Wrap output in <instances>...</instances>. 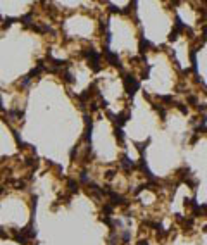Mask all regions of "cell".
I'll return each instance as SVG.
<instances>
[{
    "label": "cell",
    "instance_id": "e0dca14e",
    "mask_svg": "<svg viewBox=\"0 0 207 245\" xmlns=\"http://www.w3.org/2000/svg\"><path fill=\"white\" fill-rule=\"evenodd\" d=\"M14 21H16L14 17H7L5 21H4V24H2V29H7V28L11 26V24H12V22H14Z\"/></svg>",
    "mask_w": 207,
    "mask_h": 245
},
{
    "label": "cell",
    "instance_id": "5bb4252c",
    "mask_svg": "<svg viewBox=\"0 0 207 245\" xmlns=\"http://www.w3.org/2000/svg\"><path fill=\"white\" fill-rule=\"evenodd\" d=\"M150 143V138L147 140V142H140V143H135L136 145V149H138V152H140V154L143 155V150H145V147H147V145Z\"/></svg>",
    "mask_w": 207,
    "mask_h": 245
},
{
    "label": "cell",
    "instance_id": "277c9868",
    "mask_svg": "<svg viewBox=\"0 0 207 245\" xmlns=\"http://www.w3.org/2000/svg\"><path fill=\"white\" fill-rule=\"evenodd\" d=\"M150 47H152V43H150L149 40H145L143 36H140V43H138V52L143 55V53L147 52V50H149Z\"/></svg>",
    "mask_w": 207,
    "mask_h": 245
},
{
    "label": "cell",
    "instance_id": "8fae6325",
    "mask_svg": "<svg viewBox=\"0 0 207 245\" xmlns=\"http://www.w3.org/2000/svg\"><path fill=\"white\" fill-rule=\"evenodd\" d=\"M154 111H157V112H159L160 119L164 121V119H166V109H164V107H162V105H155V104H154Z\"/></svg>",
    "mask_w": 207,
    "mask_h": 245
},
{
    "label": "cell",
    "instance_id": "9c48e42d",
    "mask_svg": "<svg viewBox=\"0 0 207 245\" xmlns=\"http://www.w3.org/2000/svg\"><path fill=\"white\" fill-rule=\"evenodd\" d=\"M114 136H116V140L119 142V143H122V142H124V131H122L121 128H116V129H114Z\"/></svg>",
    "mask_w": 207,
    "mask_h": 245
},
{
    "label": "cell",
    "instance_id": "cb8c5ba5",
    "mask_svg": "<svg viewBox=\"0 0 207 245\" xmlns=\"http://www.w3.org/2000/svg\"><path fill=\"white\" fill-rule=\"evenodd\" d=\"M136 245H149V242H147V240H138Z\"/></svg>",
    "mask_w": 207,
    "mask_h": 245
},
{
    "label": "cell",
    "instance_id": "ffe728a7",
    "mask_svg": "<svg viewBox=\"0 0 207 245\" xmlns=\"http://www.w3.org/2000/svg\"><path fill=\"white\" fill-rule=\"evenodd\" d=\"M197 111H198V112H205L207 111V104H197Z\"/></svg>",
    "mask_w": 207,
    "mask_h": 245
},
{
    "label": "cell",
    "instance_id": "8992f818",
    "mask_svg": "<svg viewBox=\"0 0 207 245\" xmlns=\"http://www.w3.org/2000/svg\"><path fill=\"white\" fill-rule=\"evenodd\" d=\"M19 21L24 24V26H29L31 28V22H33V12H28V14H24V16L19 17Z\"/></svg>",
    "mask_w": 207,
    "mask_h": 245
},
{
    "label": "cell",
    "instance_id": "9a60e30c",
    "mask_svg": "<svg viewBox=\"0 0 207 245\" xmlns=\"http://www.w3.org/2000/svg\"><path fill=\"white\" fill-rule=\"evenodd\" d=\"M29 83H31V78H29V76H22V80L19 81V86H21V88H26L28 85H29Z\"/></svg>",
    "mask_w": 207,
    "mask_h": 245
},
{
    "label": "cell",
    "instance_id": "4fadbf2b",
    "mask_svg": "<svg viewBox=\"0 0 207 245\" xmlns=\"http://www.w3.org/2000/svg\"><path fill=\"white\" fill-rule=\"evenodd\" d=\"M62 80L66 81V83H73V81H74V78H73V74H71L67 69H66V71L62 73Z\"/></svg>",
    "mask_w": 207,
    "mask_h": 245
},
{
    "label": "cell",
    "instance_id": "7a4b0ae2",
    "mask_svg": "<svg viewBox=\"0 0 207 245\" xmlns=\"http://www.w3.org/2000/svg\"><path fill=\"white\" fill-rule=\"evenodd\" d=\"M104 55H105L107 62H109L111 66H114V67H117V69H121V67H122L119 55H117L116 52H112V50H109V47H105V48H104Z\"/></svg>",
    "mask_w": 207,
    "mask_h": 245
},
{
    "label": "cell",
    "instance_id": "44dd1931",
    "mask_svg": "<svg viewBox=\"0 0 207 245\" xmlns=\"http://www.w3.org/2000/svg\"><path fill=\"white\" fill-rule=\"evenodd\" d=\"M159 100H162V102H173V95H162V97H159Z\"/></svg>",
    "mask_w": 207,
    "mask_h": 245
},
{
    "label": "cell",
    "instance_id": "ac0fdd59",
    "mask_svg": "<svg viewBox=\"0 0 207 245\" xmlns=\"http://www.w3.org/2000/svg\"><path fill=\"white\" fill-rule=\"evenodd\" d=\"M114 176H116V171H112V169L105 171V178H107V180H114Z\"/></svg>",
    "mask_w": 207,
    "mask_h": 245
},
{
    "label": "cell",
    "instance_id": "2e32d148",
    "mask_svg": "<svg viewBox=\"0 0 207 245\" xmlns=\"http://www.w3.org/2000/svg\"><path fill=\"white\" fill-rule=\"evenodd\" d=\"M180 29H176V28H174V29H173V31H171L169 33V36H167V40H169V42H174V40H176V38H178V35H180Z\"/></svg>",
    "mask_w": 207,
    "mask_h": 245
},
{
    "label": "cell",
    "instance_id": "52a82bcc",
    "mask_svg": "<svg viewBox=\"0 0 207 245\" xmlns=\"http://www.w3.org/2000/svg\"><path fill=\"white\" fill-rule=\"evenodd\" d=\"M102 212H104V216H111L112 212H114V205L112 204H104V207H102Z\"/></svg>",
    "mask_w": 207,
    "mask_h": 245
},
{
    "label": "cell",
    "instance_id": "30bf717a",
    "mask_svg": "<svg viewBox=\"0 0 207 245\" xmlns=\"http://www.w3.org/2000/svg\"><path fill=\"white\" fill-rule=\"evenodd\" d=\"M80 183H83V185H88V183H90V178H88V171H81V174H80Z\"/></svg>",
    "mask_w": 207,
    "mask_h": 245
},
{
    "label": "cell",
    "instance_id": "d4e9b609",
    "mask_svg": "<svg viewBox=\"0 0 207 245\" xmlns=\"http://www.w3.org/2000/svg\"><path fill=\"white\" fill-rule=\"evenodd\" d=\"M204 231H205V233H207V226H204Z\"/></svg>",
    "mask_w": 207,
    "mask_h": 245
},
{
    "label": "cell",
    "instance_id": "603a6c76",
    "mask_svg": "<svg viewBox=\"0 0 207 245\" xmlns=\"http://www.w3.org/2000/svg\"><path fill=\"white\" fill-rule=\"evenodd\" d=\"M188 102H190V104H198V102H197V97H188Z\"/></svg>",
    "mask_w": 207,
    "mask_h": 245
},
{
    "label": "cell",
    "instance_id": "7c38bea8",
    "mask_svg": "<svg viewBox=\"0 0 207 245\" xmlns=\"http://www.w3.org/2000/svg\"><path fill=\"white\" fill-rule=\"evenodd\" d=\"M121 240L124 242V243H128V242L131 240V233H129V229H122V233H121Z\"/></svg>",
    "mask_w": 207,
    "mask_h": 245
},
{
    "label": "cell",
    "instance_id": "6da1fadb",
    "mask_svg": "<svg viewBox=\"0 0 207 245\" xmlns=\"http://www.w3.org/2000/svg\"><path fill=\"white\" fill-rule=\"evenodd\" d=\"M122 81H124V90H126L128 97H131L133 98V95L140 90V81H138L133 74H126L124 78H122Z\"/></svg>",
    "mask_w": 207,
    "mask_h": 245
},
{
    "label": "cell",
    "instance_id": "5b68a950",
    "mask_svg": "<svg viewBox=\"0 0 207 245\" xmlns=\"http://www.w3.org/2000/svg\"><path fill=\"white\" fill-rule=\"evenodd\" d=\"M67 187H69V192H71V195H74V193L80 192V181L73 180V178H69L67 180Z\"/></svg>",
    "mask_w": 207,
    "mask_h": 245
},
{
    "label": "cell",
    "instance_id": "3957f363",
    "mask_svg": "<svg viewBox=\"0 0 207 245\" xmlns=\"http://www.w3.org/2000/svg\"><path fill=\"white\" fill-rule=\"evenodd\" d=\"M119 164H121V167L124 171H131V169L136 167V164H135V162H133L126 154H121V157H119Z\"/></svg>",
    "mask_w": 207,
    "mask_h": 245
},
{
    "label": "cell",
    "instance_id": "d6986e66",
    "mask_svg": "<svg viewBox=\"0 0 207 245\" xmlns=\"http://www.w3.org/2000/svg\"><path fill=\"white\" fill-rule=\"evenodd\" d=\"M176 107H178L183 114H188V107H185V104H176Z\"/></svg>",
    "mask_w": 207,
    "mask_h": 245
},
{
    "label": "cell",
    "instance_id": "ba28073f",
    "mask_svg": "<svg viewBox=\"0 0 207 245\" xmlns=\"http://www.w3.org/2000/svg\"><path fill=\"white\" fill-rule=\"evenodd\" d=\"M190 60H191V67H193V71H195V74H197V73H198V71H197V50H191L190 52Z\"/></svg>",
    "mask_w": 207,
    "mask_h": 245
},
{
    "label": "cell",
    "instance_id": "7402d4cb",
    "mask_svg": "<svg viewBox=\"0 0 207 245\" xmlns=\"http://www.w3.org/2000/svg\"><path fill=\"white\" fill-rule=\"evenodd\" d=\"M150 67H152V66H147V67H145L143 69V73H142V78H149V73H150Z\"/></svg>",
    "mask_w": 207,
    "mask_h": 245
}]
</instances>
